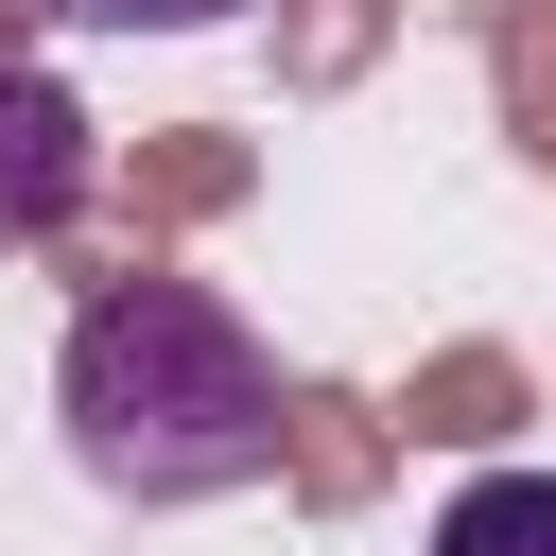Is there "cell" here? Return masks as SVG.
Here are the masks:
<instances>
[{
	"label": "cell",
	"instance_id": "cell-1",
	"mask_svg": "<svg viewBox=\"0 0 556 556\" xmlns=\"http://www.w3.org/2000/svg\"><path fill=\"white\" fill-rule=\"evenodd\" d=\"M52 417L104 504H243L278 469V348L208 278H104L70 313Z\"/></svg>",
	"mask_w": 556,
	"mask_h": 556
},
{
	"label": "cell",
	"instance_id": "cell-4",
	"mask_svg": "<svg viewBox=\"0 0 556 556\" xmlns=\"http://www.w3.org/2000/svg\"><path fill=\"white\" fill-rule=\"evenodd\" d=\"M70 17H104V35H226V17H261V0H70Z\"/></svg>",
	"mask_w": 556,
	"mask_h": 556
},
{
	"label": "cell",
	"instance_id": "cell-2",
	"mask_svg": "<svg viewBox=\"0 0 556 556\" xmlns=\"http://www.w3.org/2000/svg\"><path fill=\"white\" fill-rule=\"evenodd\" d=\"M87 174H104L87 104H70L52 70H0V261H17V243H52V226L87 208Z\"/></svg>",
	"mask_w": 556,
	"mask_h": 556
},
{
	"label": "cell",
	"instance_id": "cell-3",
	"mask_svg": "<svg viewBox=\"0 0 556 556\" xmlns=\"http://www.w3.org/2000/svg\"><path fill=\"white\" fill-rule=\"evenodd\" d=\"M434 556H556V469H469L434 504Z\"/></svg>",
	"mask_w": 556,
	"mask_h": 556
}]
</instances>
